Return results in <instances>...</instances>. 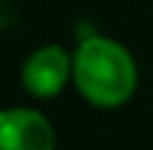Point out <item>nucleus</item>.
I'll return each instance as SVG.
<instances>
[{"mask_svg":"<svg viewBox=\"0 0 153 150\" xmlns=\"http://www.w3.org/2000/svg\"><path fill=\"white\" fill-rule=\"evenodd\" d=\"M22 86L35 99H54L73 81V54L59 43H46L35 48L22 64Z\"/></svg>","mask_w":153,"mask_h":150,"instance_id":"obj_2","label":"nucleus"},{"mask_svg":"<svg viewBox=\"0 0 153 150\" xmlns=\"http://www.w3.org/2000/svg\"><path fill=\"white\" fill-rule=\"evenodd\" d=\"M137 62L132 51L108 35H86L73 51V86L100 110L124 107L137 91Z\"/></svg>","mask_w":153,"mask_h":150,"instance_id":"obj_1","label":"nucleus"},{"mask_svg":"<svg viewBox=\"0 0 153 150\" xmlns=\"http://www.w3.org/2000/svg\"><path fill=\"white\" fill-rule=\"evenodd\" d=\"M0 150H56V132L40 110L5 107L0 113Z\"/></svg>","mask_w":153,"mask_h":150,"instance_id":"obj_3","label":"nucleus"},{"mask_svg":"<svg viewBox=\"0 0 153 150\" xmlns=\"http://www.w3.org/2000/svg\"><path fill=\"white\" fill-rule=\"evenodd\" d=\"M3 110H5V107H3V105H0V113H3Z\"/></svg>","mask_w":153,"mask_h":150,"instance_id":"obj_4","label":"nucleus"}]
</instances>
